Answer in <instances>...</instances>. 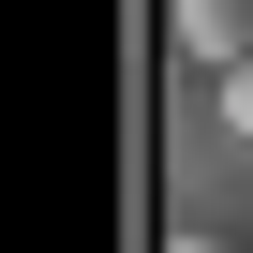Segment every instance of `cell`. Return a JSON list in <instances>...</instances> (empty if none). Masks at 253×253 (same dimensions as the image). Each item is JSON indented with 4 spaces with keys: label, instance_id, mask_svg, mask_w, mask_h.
I'll return each mask as SVG.
<instances>
[{
    "label": "cell",
    "instance_id": "cell-1",
    "mask_svg": "<svg viewBox=\"0 0 253 253\" xmlns=\"http://www.w3.org/2000/svg\"><path fill=\"white\" fill-rule=\"evenodd\" d=\"M179 60L238 75V60H253V0H179Z\"/></svg>",
    "mask_w": 253,
    "mask_h": 253
},
{
    "label": "cell",
    "instance_id": "cell-2",
    "mask_svg": "<svg viewBox=\"0 0 253 253\" xmlns=\"http://www.w3.org/2000/svg\"><path fill=\"white\" fill-rule=\"evenodd\" d=\"M223 134H253V60H238V75H223Z\"/></svg>",
    "mask_w": 253,
    "mask_h": 253
},
{
    "label": "cell",
    "instance_id": "cell-3",
    "mask_svg": "<svg viewBox=\"0 0 253 253\" xmlns=\"http://www.w3.org/2000/svg\"><path fill=\"white\" fill-rule=\"evenodd\" d=\"M164 253H238V238H209V223H179V238H164Z\"/></svg>",
    "mask_w": 253,
    "mask_h": 253
}]
</instances>
